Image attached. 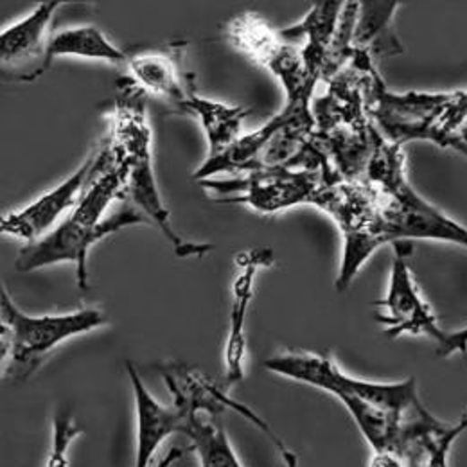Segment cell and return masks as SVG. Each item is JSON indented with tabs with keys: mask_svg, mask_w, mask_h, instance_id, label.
<instances>
[{
	"mask_svg": "<svg viewBox=\"0 0 467 467\" xmlns=\"http://www.w3.org/2000/svg\"><path fill=\"white\" fill-rule=\"evenodd\" d=\"M266 370L329 392L349 410L372 451L390 450L410 413L420 403L415 378L374 383L346 374L331 356L290 350L265 361Z\"/></svg>",
	"mask_w": 467,
	"mask_h": 467,
	"instance_id": "1",
	"label": "cell"
},
{
	"mask_svg": "<svg viewBox=\"0 0 467 467\" xmlns=\"http://www.w3.org/2000/svg\"><path fill=\"white\" fill-rule=\"evenodd\" d=\"M153 133L148 119V94L130 78L119 81L107 146L126 175V200L135 205L173 244L178 257H203L214 246L191 243L176 233L153 170Z\"/></svg>",
	"mask_w": 467,
	"mask_h": 467,
	"instance_id": "2",
	"label": "cell"
},
{
	"mask_svg": "<svg viewBox=\"0 0 467 467\" xmlns=\"http://www.w3.org/2000/svg\"><path fill=\"white\" fill-rule=\"evenodd\" d=\"M365 178L381 192L389 243L431 239L467 248L466 227L431 205L410 185L403 148L390 144L381 133Z\"/></svg>",
	"mask_w": 467,
	"mask_h": 467,
	"instance_id": "3",
	"label": "cell"
},
{
	"mask_svg": "<svg viewBox=\"0 0 467 467\" xmlns=\"http://www.w3.org/2000/svg\"><path fill=\"white\" fill-rule=\"evenodd\" d=\"M0 317L2 361L7 359L4 376L16 381L27 379L46 356L65 340L92 333L109 324L107 315L99 307L31 317L15 304L4 286L0 292Z\"/></svg>",
	"mask_w": 467,
	"mask_h": 467,
	"instance_id": "4",
	"label": "cell"
},
{
	"mask_svg": "<svg viewBox=\"0 0 467 467\" xmlns=\"http://www.w3.org/2000/svg\"><path fill=\"white\" fill-rule=\"evenodd\" d=\"M315 207L329 214L344 235V254L335 288L337 292H346L374 252L389 244L381 192L367 178L356 182L338 180L324 185Z\"/></svg>",
	"mask_w": 467,
	"mask_h": 467,
	"instance_id": "5",
	"label": "cell"
},
{
	"mask_svg": "<svg viewBox=\"0 0 467 467\" xmlns=\"http://www.w3.org/2000/svg\"><path fill=\"white\" fill-rule=\"evenodd\" d=\"M450 101L451 92L396 94L389 90L381 74L376 72L367 96V110L383 139L394 146L431 142L467 155V131L464 135H450L442 128V116Z\"/></svg>",
	"mask_w": 467,
	"mask_h": 467,
	"instance_id": "6",
	"label": "cell"
},
{
	"mask_svg": "<svg viewBox=\"0 0 467 467\" xmlns=\"http://www.w3.org/2000/svg\"><path fill=\"white\" fill-rule=\"evenodd\" d=\"M144 223H150V220L130 202L124 203V209L107 216L101 223L88 222L72 211L55 231L40 241L20 248L15 259V270L18 274H29L58 263H72L76 266L78 288L88 290L90 248L110 234Z\"/></svg>",
	"mask_w": 467,
	"mask_h": 467,
	"instance_id": "7",
	"label": "cell"
},
{
	"mask_svg": "<svg viewBox=\"0 0 467 467\" xmlns=\"http://www.w3.org/2000/svg\"><path fill=\"white\" fill-rule=\"evenodd\" d=\"M223 35L234 49L268 68L281 81L286 98H311L322 81V76L306 63L302 49L293 47L255 13L234 16L223 27Z\"/></svg>",
	"mask_w": 467,
	"mask_h": 467,
	"instance_id": "8",
	"label": "cell"
},
{
	"mask_svg": "<svg viewBox=\"0 0 467 467\" xmlns=\"http://www.w3.org/2000/svg\"><path fill=\"white\" fill-rule=\"evenodd\" d=\"M338 182L324 171L277 170L227 180H203L202 187L220 194L218 203H244L261 214H275L296 205H315L324 185Z\"/></svg>",
	"mask_w": 467,
	"mask_h": 467,
	"instance_id": "9",
	"label": "cell"
},
{
	"mask_svg": "<svg viewBox=\"0 0 467 467\" xmlns=\"http://www.w3.org/2000/svg\"><path fill=\"white\" fill-rule=\"evenodd\" d=\"M159 372L173 396L171 405H175L176 409L183 411L187 417L200 415V413L220 417L227 410H233L241 417H244L248 422H252L259 431H263L270 439V442L275 446V450L279 451L286 466H298L296 455L261 415H257L244 403L233 400L225 387H220L216 381H213L209 376L200 372L196 367H191L180 361H168L159 365Z\"/></svg>",
	"mask_w": 467,
	"mask_h": 467,
	"instance_id": "10",
	"label": "cell"
},
{
	"mask_svg": "<svg viewBox=\"0 0 467 467\" xmlns=\"http://www.w3.org/2000/svg\"><path fill=\"white\" fill-rule=\"evenodd\" d=\"M394 250L396 254L392 259L387 295L374 302L378 309H383L381 315H376V320L385 326L383 333L390 340L403 335L426 337L435 340L439 346L446 331L439 327V320L430 304L424 300L409 266L413 244L411 241H396Z\"/></svg>",
	"mask_w": 467,
	"mask_h": 467,
	"instance_id": "11",
	"label": "cell"
},
{
	"mask_svg": "<svg viewBox=\"0 0 467 467\" xmlns=\"http://www.w3.org/2000/svg\"><path fill=\"white\" fill-rule=\"evenodd\" d=\"M59 5L58 0L42 2L26 18L2 29L0 65L5 81H35L49 70L47 51L51 38L47 35Z\"/></svg>",
	"mask_w": 467,
	"mask_h": 467,
	"instance_id": "12",
	"label": "cell"
},
{
	"mask_svg": "<svg viewBox=\"0 0 467 467\" xmlns=\"http://www.w3.org/2000/svg\"><path fill=\"white\" fill-rule=\"evenodd\" d=\"M96 151H92L87 161L61 182L53 191L42 194L38 200L24 207L22 211L11 213L0 220V233L24 239L26 244L36 243L58 227L59 218L76 207L90 171L96 162Z\"/></svg>",
	"mask_w": 467,
	"mask_h": 467,
	"instance_id": "13",
	"label": "cell"
},
{
	"mask_svg": "<svg viewBox=\"0 0 467 467\" xmlns=\"http://www.w3.org/2000/svg\"><path fill=\"white\" fill-rule=\"evenodd\" d=\"M464 431H467V410L459 420L446 422L419 403L407 417L390 450L401 455L405 467H450V450Z\"/></svg>",
	"mask_w": 467,
	"mask_h": 467,
	"instance_id": "14",
	"label": "cell"
},
{
	"mask_svg": "<svg viewBox=\"0 0 467 467\" xmlns=\"http://www.w3.org/2000/svg\"><path fill=\"white\" fill-rule=\"evenodd\" d=\"M275 263L270 248L246 250L235 257L239 274L233 283V306H231V326L225 346V389L231 390L234 385L244 379V356H246V317L248 306L254 296V279L259 268H268Z\"/></svg>",
	"mask_w": 467,
	"mask_h": 467,
	"instance_id": "15",
	"label": "cell"
},
{
	"mask_svg": "<svg viewBox=\"0 0 467 467\" xmlns=\"http://www.w3.org/2000/svg\"><path fill=\"white\" fill-rule=\"evenodd\" d=\"M126 372L131 383L137 410V451L133 467H150L166 439L175 433L183 435L189 417L175 405L164 407L159 403L142 383L137 367L131 361H126Z\"/></svg>",
	"mask_w": 467,
	"mask_h": 467,
	"instance_id": "16",
	"label": "cell"
},
{
	"mask_svg": "<svg viewBox=\"0 0 467 467\" xmlns=\"http://www.w3.org/2000/svg\"><path fill=\"white\" fill-rule=\"evenodd\" d=\"M183 55V47L175 44L166 49L130 57V79L146 94H153L168 101L176 110L194 85V76L183 72L180 67Z\"/></svg>",
	"mask_w": 467,
	"mask_h": 467,
	"instance_id": "17",
	"label": "cell"
},
{
	"mask_svg": "<svg viewBox=\"0 0 467 467\" xmlns=\"http://www.w3.org/2000/svg\"><path fill=\"white\" fill-rule=\"evenodd\" d=\"M176 112L194 117L200 122L209 142V157H218L235 144L241 137L244 119L250 116V109L246 107H229L202 98L196 92V85L191 87Z\"/></svg>",
	"mask_w": 467,
	"mask_h": 467,
	"instance_id": "18",
	"label": "cell"
},
{
	"mask_svg": "<svg viewBox=\"0 0 467 467\" xmlns=\"http://www.w3.org/2000/svg\"><path fill=\"white\" fill-rule=\"evenodd\" d=\"M398 2H359L358 20L352 33V53L367 55L376 59L390 58L403 55V46L394 33V15Z\"/></svg>",
	"mask_w": 467,
	"mask_h": 467,
	"instance_id": "19",
	"label": "cell"
},
{
	"mask_svg": "<svg viewBox=\"0 0 467 467\" xmlns=\"http://www.w3.org/2000/svg\"><path fill=\"white\" fill-rule=\"evenodd\" d=\"M342 9L344 2H317L302 22L279 33L286 42L302 36L307 38V44L302 47L304 58L320 76L324 74L326 59L338 29Z\"/></svg>",
	"mask_w": 467,
	"mask_h": 467,
	"instance_id": "20",
	"label": "cell"
},
{
	"mask_svg": "<svg viewBox=\"0 0 467 467\" xmlns=\"http://www.w3.org/2000/svg\"><path fill=\"white\" fill-rule=\"evenodd\" d=\"M63 57L101 59L112 65H128L130 61V57L114 46L96 26H76L57 33L49 44L47 67Z\"/></svg>",
	"mask_w": 467,
	"mask_h": 467,
	"instance_id": "21",
	"label": "cell"
},
{
	"mask_svg": "<svg viewBox=\"0 0 467 467\" xmlns=\"http://www.w3.org/2000/svg\"><path fill=\"white\" fill-rule=\"evenodd\" d=\"M183 435L191 441L200 467H243L220 417L191 415Z\"/></svg>",
	"mask_w": 467,
	"mask_h": 467,
	"instance_id": "22",
	"label": "cell"
},
{
	"mask_svg": "<svg viewBox=\"0 0 467 467\" xmlns=\"http://www.w3.org/2000/svg\"><path fill=\"white\" fill-rule=\"evenodd\" d=\"M81 435V428L72 420L68 413H59L53 420V444L46 467L68 466V450L72 442Z\"/></svg>",
	"mask_w": 467,
	"mask_h": 467,
	"instance_id": "23",
	"label": "cell"
},
{
	"mask_svg": "<svg viewBox=\"0 0 467 467\" xmlns=\"http://www.w3.org/2000/svg\"><path fill=\"white\" fill-rule=\"evenodd\" d=\"M442 128L450 135H464L467 131V90L451 92V101L442 116Z\"/></svg>",
	"mask_w": 467,
	"mask_h": 467,
	"instance_id": "24",
	"label": "cell"
},
{
	"mask_svg": "<svg viewBox=\"0 0 467 467\" xmlns=\"http://www.w3.org/2000/svg\"><path fill=\"white\" fill-rule=\"evenodd\" d=\"M457 352L467 359V327L459 331H446L442 342L437 346L439 358H450Z\"/></svg>",
	"mask_w": 467,
	"mask_h": 467,
	"instance_id": "25",
	"label": "cell"
}]
</instances>
